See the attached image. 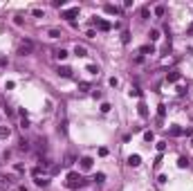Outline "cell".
I'll use <instances>...</instances> for the list:
<instances>
[{
    "label": "cell",
    "instance_id": "cell-13",
    "mask_svg": "<svg viewBox=\"0 0 193 191\" xmlns=\"http://www.w3.org/2000/svg\"><path fill=\"white\" fill-rule=\"evenodd\" d=\"M106 11L108 14H119V9H117L115 5H106Z\"/></svg>",
    "mask_w": 193,
    "mask_h": 191
},
{
    "label": "cell",
    "instance_id": "cell-19",
    "mask_svg": "<svg viewBox=\"0 0 193 191\" xmlns=\"http://www.w3.org/2000/svg\"><path fill=\"white\" fill-rule=\"evenodd\" d=\"M56 56L63 61V59H67V52H65V50H59V52H56Z\"/></svg>",
    "mask_w": 193,
    "mask_h": 191
},
{
    "label": "cell",
    "instance_id": "cell-23",
    "mask_svg": "<svg viewBox=\"0 0 193 191\" xmlns=\"http://www.w3.org/2000/svg\"><path fill=\"white\" fill-rule=\"evenodd\" d=\"M130 95H132V97H139L142 92H139V88H132V90H130Z\"/></svg>",
    "mask_w": 193,
    "mask_h": 191
},
{
    "label": "cell",
    "instance_id": "cell-2",
    "mask_svg": "<svg viewBox=\"0 0 193 191\" xmlns=\"http://www.w3.org/2000/svg\"><path fill=\"white\" fill-rule=\"evenodd\" d=\"M61 16H63V18H67V20H74V18L79 16V7H72V9H65V11H63Z\"/></svg>",
    "mask_w": 193,
    "mask_h": 191
},
{
    "label": "cell",
    "instance_id": "cell-1",
    "mask_svg": "<svg viewBox=\"0 0 193 191\" xmlns=\"http://www.w3.org/2000/svg\"><path fill=\"white\" fill-rule=\"evenodd\" d=\"M83 184H85V180L79 176V173H70L67 176V187L70 189H77V187H83Z\"/></svg>",
    "mask_w": 193,
    "mask_h": 191
},
{
    "label": "cell",
    "instance_id": "cell-25",
    "mask_svg": "<svg viewBox=\"0 0 193 191\" xmlns=\"http://www.w3.org/2000/svg\"><path fill=\"white\" fill-rule=\"evenodd\" d=\"M189 32H191V34H193V25H191V29H189Z\"/></svg>",
    "mask_w": 193,
    "mask_h": 191
},
{
    "label": "cell",
    "instance_id": "cell-22",
    "mask_svg": "<svg viewBox=\"0 0 193 191\" xmlns=\"http://www.w3.org/2000/svg\"><path fill=\"white\" fill-rule=\"evenodd\" d=\"M94 180H97V182H103V180H106V176H103V173H97V176H94Z\"/></svg>",
    "mask_w": 193,
    "mask_h": 191
},
{
    "label": "cell",
    "instance_id": "cell-20",
    "mask_svg": "<svg viewBox=\"0 0 193 191\" xmlns=\"http://www.w3.org/2000/svg\"><path fill=\"white\" fill-rule=\"evenodd\" d=\"M157 38H159V32L153 29V32H151V41H157Z\"/></svg>",
    "mask_w": 193,
    "mask_h": 191
},
{
    "label": "cell",
    "instance_id": "cell-4",
    "mask_svg": "<svg viewBox=\"0 0 193 191\" xmlns=\"http://www.w3.org/2000/svg\"><path fill=\"white\" fill-rule=\"evenodd\" d=\"M128 164H130V166H139V164H142V157H139V155H130Z\"/></svg>",
    "mask_w": 193,
    "mask_h": 191
},
{
    "label": "cell",
    "instance_id": "cell-24",
    "mask_svg": "<svg viewBox=\"0 0 193 191\" xmlns=\"http://www.w3.org/2000/svg\"><path fill=\"white\" fill-rule=\"evenodd\" d=\"M27 149H29V144H27L25 139H23V142H20V151H27Z\"/></svg>",
    "mask_w": 193,
    "mask_h": 191
},
{
    "label": "cell",
    "instance_id": "cell-17",
    "mask_svg": "<svg viewBox=\"0 0 193 191\" xmlns=\"http://www.w3.org/2000/svg\"><path fill=\"white\" fill-rule=\"evenodd\" d=\"M166 79H168V81H178V79H180V74H178V72H171Z\"/></svg>",
    "mask_w": 193,
    "mask_h": 191
},
{
    "label": "cell",
    "instance_id": "cell-9",
    "mask_svg": "<svg viewBox=\"0 0 193 191\" xmlns=\"http://www.w3.org/2000/svg\"><path fill=\"white\" fill-rule=\"evenodd\" d=\"M171 135H173V137H180V135H184V130L178 128V126H173V128H171Z\"/></svg>",
    "mask_w": 193,
    "mask_h": 191
},
{
    "label": "cell",
    "instance_id": "cell-16",
    "mask_svg": "<svg viewBox=\"0 0 193 191\" xmlns=\"http://www.w3.org/2000/svg\"><path fill=\"white\" fill-rule=\"evenodd\" d=\"M139 115H142V117H148V110H146L144 104H139Z\"/></svg>",
    "mask_w": 193,
    "mask_h": 191
},
{
    "label": "cell",
    "instance_id": "cell-10",
    "mask_svg": "<svg viewBox=\"0 0 193 191\" xmlns=\"http://www.w3.org/2000/svg\"><path fill=\"white\" fill-rule=\"evenodd\" d=\"M178 166H180V169H186V166H189V157H180V160H178Z\"/></svg>",
    "mask_w": 193,
    "mask_h": 191
},
{
    "label": "cell",
    "instance_id": "cell-14",
    "mask_svg": "<svg viewBox=\"0 0 193 191\" xmlns=\"http://www.w3.org/2000/svg\"><path fill=\"white\" fill-rule=\"evenodd\" d=\"M155 16H164V5H157L155 7Z\"/></svg>",
    "mask_w": 193,
    "mask_h": 191
},
{
    "label": "cell",
    "instance_id": "cell-3",
    "mask_svg": "<svg viewBox=\"0 0 193 191\" xmlns=\"http://www.w3.org/2000/svg\"><path fill=\"white\" fill-rule=\"evenodd\" d=\"M94 25H97V27H99V29H103V32H108V29L112 27L110 23H106V20H97V18H94Z\"/></svg>",
    "mask_w": 193,
    "mask_h": 191
},
{
    "label": "cell",
    "instance_id": "cell-5",
    "mask_svg": "<svg viewBox=\"0 0 193 191\" xmlns=\"http://www.w3.org/2000/svg\"><path fill=\"white\" fill-rule=\"evenodd\" d=\"M81 169H83V171L92 169V157H83V160H81Z\"/></svg>",
    "mask_w": 193,
    "mask_h": 191
},
{
    "label": "cell",
    "instance_id": "cell-18",
    "mask_svg": "<svg viewBox=\"0 0 193 191\" xmlns=\"http://www.w3.org/2000/svg\"><path fill=\"white\" fill-rule=\"evenodd\" d=\"M144 139H146V142H153V139H155V135H153V130H148V133H146V135H144Z\"/></svg>",
    "mask_w": 193,
    "mask_h": 191
},
{
    "label": "cell",
    "instance_id": "cell-6",
    "mask_svg": "<svg viewBox=\"0 0 193 191\" xmlns=\"http://www.w3.org/2000/svg\"><path fill=\"white\" fill-rule=\"evenodd\" d=\"M32 52V43H23L20 45V54H29Z\"/></svg>",
    "mask_w": 193,
    "mask_h": 191
},
{
    "label": "cell",
    "instance_id": "cell-15",
    "mask_svg": "<svg viewBox=\"0 0 193 191\" xmlns=\"http://www.w3.org/2000/svg\"><path fill=\"white\" fill-rule=\"evenodd\" d=\"M142 52H144V54H148V52L153 54V52H155V47H153V45H144V47H142Z\"/></svg>",
    "mask_w": 193,
    "mask_h": 191
},
{
    "label": "cell",
    "instance_id": "cell-21",
    "mask_svg": "<svg viewBox=\"0 0 193 191\" xmlns=\"http://www.w3.org/2000/svg\"><path fill=\"white\" fill-rule=\"evenodd\" d=\"M36 184H38V187H47V180H43V178H38V180H36Z\"/></svg>",
    "mask_w": 193,
    "mask_h": 191
},
{
    "label": "cell",
    "instance_id": "cell-12",
    "mask_svg": "<svg viewBox=\"0 0 193 191\" xmlns=\"http://www.w3.org/2000/svg\"><path fill=\"white\" fill-rule=\"evenodd\" d=\"M59 74H61V77H72V70H70V68H61Z\"/></svg>",
    "mask_w": 193,
    "mask_h": 191
},
{
    "label": "cell",
    "instance_id": "cell-8",
    "mask_svg": "<svg viewBox=\"0 0 193 191\" xmlns=\"http://www.w3.org/2000/svg\"><path fill=\"white\" fill-rule=\"evenodd\" d=\"M47 36L50 38H61V32L59 29H47Z\"/></svg>",
    "mask_w": 193,
    "mask_h": 191
},
{
    "label": "cell",
    "instance_id": "cell-7",
    "mask_svg": "<svg viewBox=\"0 0 193 191\" xmlns=\"http://www.w3.org/2000/svg\"><path fill=\"white\" fill-rule=\"evenodd\" d=\"M74 54H77V56H85L88 52H85V47H83V45H77V47H74Z\"/></svg>",
    "mask_w": 193,
    "mask_h": 191
},
{
    "label": "cell",
    "instance_id": "cell-11",
    "mask_svg": "<svg viewBox=\"0 0 193 191\" xmlns=\"http://www.w3.org/2000/svg\"><path fill=\"white\" fill-rule=\"evenodd\" d=\"M5 137H9V128L7 126H0V139H5Z\"/></svg>",
    "mask_w": 193,
    "mask_h": 191
}]
</instances>
